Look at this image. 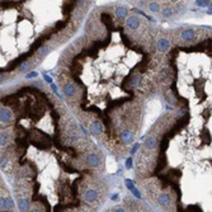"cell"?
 <instances>
[{"instance_id":"cell-1","label":"cell","mask_w":212,"mask_h":212,"mask_svg":"<svg viewBox=\"0 0 212 212\" xmlns=\"http://www.w3.org/2000/svg\"><path fill=\"white\" fill-rule=\"evenodd\" d=\"M37 0H0V84L43 46L50 34L38 28Z\"/></svg>"},{"instance_id":"cell-2","label":"cell","mask_w":212,"mask_h":212,"mask_svg":"<svg viewBox=\"0 0 212 212\" xmlns=\"http://www.w3.org/2000/svg\"><path fill=\"white\" fill-rule=\"evenodd\" d=\"M14 208V202L9 196L4 193V188L1 187V179H0V211L4 210H13Z\"/></svg>"},{"instance_id":"cell-3","label":"cell","mask_w":212,"mask_h":212,"mask_svg":"<svg viewBox=\"0 0 212 212\" xmlns=\"http://www.w3.org/2000/svg\"><path fill=\"white\" fill-rule=\"evenodd\" d=\"M85 201L86 202H95L98 200V192L95 189H88L85 192V196H84Z\"/></svg>"},{"instance_id":"cell-4","label":"cell","mask_w":212,"mask_h":212,"mask_svg":"<svg viewBox=\"0 0 212 212\" xmlns=\"http://www.w3.org/2000/svg\"><path fill=\"white\" fill-rule=\"evenodd\" d=\"M86 164H88L89 166H92V168H97L99 165V158L95 154H89V155L86 156Z\"/></svg>"},{"instance_id":"cell-5","label":"cell","mask_w":212,"mask_h":212,"mask_svg":"<svg viewBox=\"0 0 212 212\" xmlns=\"http://www.w3.org/2000/svg\"><path fill=\"white\" fill-rule=\"evenodd\" d=\"M121 140L123 141L124 144H131L132 142V140H133V135H132V132L131 131H128V130H124L123 132L121 133Z\"/></svg>"},{"instance_id":"cell-6","label":"cell","mask_w":212,"mask_h":212,"mask_svg":"<svg viewBox=\"0 0 212 212\" xmlns=\"http://www.w3.org/2000/svg\"><path fill=\"white\" fill-rule=\"evenodd\" d=\"M158 203L160 204V206H163V207H168L169 204H170V197H169V194H166V193L160 194L159 198H158Z\"/></svg>"},{"instance_id":"cell-7","label":"cell","mask_w":212,"mask_h":212,"mask_svg":"<svg viewBox=\"0 0 212 212\" xmlns=\"http://www.w3.org/2000/svg\"><path fill=\"white\" fill-rule=\"evenodd\" d=\"M126 24H127V27L131 28V29H136V28L140 25V19L133 15V17H130V18L127 19V23Z\"/></svg>"},{"instance_id":"cell-8","label":"cell","mask_w":212,"mask_h":212,"mask_svg":"<svg viewBox=\"0 0 212 212\" xmlns=\"http://www.w3.org/2000/svg\"><path fill=\"white\" fill-rule=\"evenodd\" d=\"M76 92V86L71 84V83H69V84L65 85V88H64V93L67 95V97H72L74 94H75Z\"/></svg>"},{"instance_id":"cell-9","label":"cell","mask_w":212,"mask_h":212,"mask_svg":"<svg viewBox=\"0 0 212 212\" xmlns=\"http://www.w3.org/2000/svg\"><path fill=\"white\" fill-rule=\"evenodd\" d=\"M169 49V41L165 40V38H160L158 41V50L164 52V51H166Z\"/></svg>"},{"instance_id":"cell-10","label":"cell","mask_w":212,"mask_h":212,"mask_svg":"<svg viewBox=\"0 0 212 212\" xmlns=\"http://www.w3.org/2000/svg\"><path fill=\"white\" fill-rule=\"evenodd\" d=\"M90 130H92V132L94 135H99V133H102V131H103V126H102L101 122L95 121L94 123L90 126Z\"/></svg>"},{"instance_id":"cell-11","label":"cell","mask_w":212,"mask_h":212,"mask_svg":"<svg viewBox=\"0 0 212 212\" xmlns=\"http://www.w3.org/2000/svg\"><path fill=\"white\" fill-rule=\"evenodd\" d=\"M182 38L184 41H192L194 38V31L193 29H187L182 32Z\"/></svg>"},{"instance_id":"cell-12","label":"cell","mask_w":212,"mask_h":212,"mask_svg":"<svg viewBox=\"0 0 212 212\" xmlns=\"http://www.w3.org/2000/svg\"><path fill=\"white\" fill-rule=\"evenodd\" d=\"M114 14H116V17H118V18H124V17H127L128 12H127L126 8H123V6H118L114 10Z\"/></svg>"},{"instance_id":"cell-13","label":"cell","mask_w":212,"mask_h":212,"mask_svg":"<svg viewBox=\"0 0 212 212\" xmlns=\"http://www.w3.org/2000/svg\"><path fill=\"white\" fill-rule=\"evenodd\" d=\"M145 146H146V149H149V150L155 149V147H156V140L154 139V137H149V139H146Z\"/></svg>"},{"instance_id":"cell-14","label":"cell","mask_w":212,"mask_h":212,"mask_svg":"<svg viewBox=\"0 0 212 212\" xmlns=\"http://www.w3.org/2000/svg\"><path fill=\"white\" fill-rule=\"evenodd\" d=\"M140 80H141V78H140V76H133V78L130 80V83H128V85H130V86H136V85L140 83Z\"/></svg>"},{"instance_id":"cell-15","label":"cell","mask_w":212,"mask_h":212,"mask_svg":"<svg viewBox=\"0 0 212 212\" xmlns=\"http://www.w3.org/2000/svg\"><path fill=\"white\" fill-rule=\"evenodd\" d=\"M37 75H38V72L37 71H33V72L27 74V75H25V78H27V79H33V78H36Z\"/></svg>"},{"instance_id":"cell-16","label":"cell","mask_w":212,"mask_h":212,"mask_svg":"<svg viewBox=\"0 0 212 212\" xmlns=\"http://www.w3.org/2000/svg\"><path fill=\"white\" fill-rule=\"evenodd\" d=\"M130 191H131V192H132V193H133L135 196H136V197H137V198H140V197H141V196H140V192H139V191H137V189H136V188H135V187H131V188H130Z\"/></svg>"},{"instance_id":"cell-17","label":"cell","mask_w":212,"mask_h":212,"mask_svg":"<svg viewBox=\"0 0 212 212\" xmlns=\"http://www.w3.org/2000/svg\"><path fill=\"white\" fill-rule=\"evenodd\" d=\"M126 168H127V169H131V168H132V159H131V158L127 159V161H126Z\"/></svg>"},{"instance_id":"cell-18","label":"cell","mask_w":212,"mask_h":212,"mask_svg":"<svg viewBox=\"0 0 212 212\" xmlns=\"http://www.w3.org/2000/svg\"><path fill=\"white\" fill-rule=\"evenodd\" d=\"M188 210H191V211H200V207H198V206H188Z\"/></svg>"},{"instance_id":"cell-19","label":"cell","mask_w":212,"mask_h":212,"mask_svg":"<svg viewBox=\"0 0 212 212\" xmlns=\"http://www.w3.org/2000/svg\"><path fill=\"white\" fill-rule=\"evenodd\" d=\"M139 147H140V145H139V144H136V145L133 146V149L131 150V154H135V153H136V151H137V149H139Z\"/></svg>"},{"instance_id":"cell-20","label":"cell","mask_w":212,"mask_h":212,"mask_svg":"<svg viewBox=\"0 0 212 212\" xmlns=\"http://www.w3.org/2000/svg\"><path fill=\"white\" fill-rule=\"evenodd\" d=\"M44 80H46L47 83H50V84H52V79H51L49 75H46V74H44Z\"/></svg>"},{"instance_id":"cell-21","label":"cell","mask_w":212,"mask_h":212,"mask_svg":"<svg viewBox=\"0 0 212 212\" xmlns=\"http://www.w3.org/2000/svg\"><path fill=\"white\" fill-rule=\"evenodd\" d=\"M51 88H52V90H53L55 93H57V86H56V85L52 84V85H51Z\"/></svg>"}]
</instances>
